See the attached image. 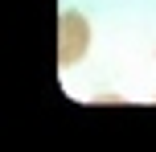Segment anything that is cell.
Returning a JSON list of instances; mask_svg holds the SVG:
<instances>
[{
	"label": "cell",
	"mask_w": 156,
	"mask_h": 152,
	"mask_svg": "<svg viewBox=\"0 0 156 152\" xmlns=\"http://www.w3.org/2000/svg\"><path fill=\"white\" fill-rule=\"evenodd\" d=\"M86 49H90V21L74 8H66L62 21H58V66L62 70L78 66L86 58Z\"/></svg>",
	"instance_id": "1"
}]
</instances>
